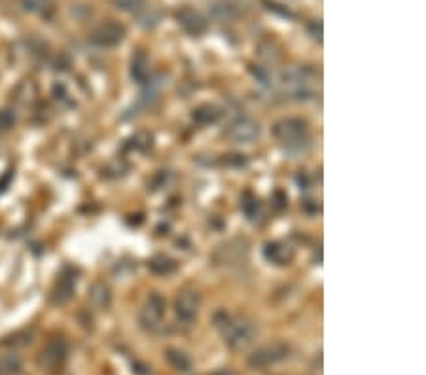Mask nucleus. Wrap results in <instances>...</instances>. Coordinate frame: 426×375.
Masks as SVG:
<instances>
[{
    "mask_svg": "<svg viewBox=\"0 0 426 375\" xmlns=\"http://www.w3.org/2000/svg\"><path fill=\"white\" fill-rule=\"evenodd\" d=\"M220 328H222V333H224V341L228 345L239 351V349H245L246 345L252 343V339L256 338V328L250 320H246L243 317H228L224 315V320L216 322Z\"/></svg>",
    "mask_w": 426,
    "mask_h": 375,
    "instance_id": "obj_1",
    "label": "nucleus"
},
{
    "mask_svg": "<svg viewBox=\"0 0 426 375\" xmlns=\"http://www.w3.org/2000/svg\"><path fill=\"white\" fill-rule=\"evenodd\" d=\"M273 137L284 145L286 148L302 150V146L307 145L309 140V131L307 123L299 118H284L273 125Z\"/></svg>",
    "mask_w": 426,
    "mask_h": 375,
    "instance_id": "obj_2",
    "label": "nucleus"
},
{
    "mask_svg": "<svg viewBox=\"0 0 426 375\" xmlns=\"http://www.w3.org/2000/svg\"><path fill=\"white\" fill-rule=\"evenodd\" d=\"M288 345L284 343H269V345H263L260 349H256L250 358H248V364L252 368H268L271 364H277V362L284 360L288 356Z\"/></svg>",
    "mask_w": 426,
    "mask_h": 375,
    "instance_id": "obj_3",
    "label": "nucleus"
},
{
    "mask_svg": "<svg viewBox=\"0 0 426 375\" xmlns=\"http://www.w3.org/2000/svg\"><path fill=\"white\" fill-rule=\"evenodd\" d=\"M284 93L296 99V101H305L309 97V73L305 68H290L284 74Z\"/></svg>",
    "mask_w": 426,
    "mask_h": 375,
    "instance_id": "obj_4",
    "label": "nucleus"
},
{
    "mask_svg": "<svg viewBox=\"0 0 426 375\" xmlns=\"http://www.w3.org/2000/svg\"><path fill=\"white\" fill-rule=\"evenodd\" d=\"M123 38H125V27L116 21H106L91 33L89 40L99 48H114L118 44H122Z\"/></svg>",
    "mask_w": 426,
    "mask_h": 375,
    "instance_id": "obj_5",
    "label": "nucleus"
},
{
    "mask_svg": "<svg viewBox=\"0 0 426 375\" xmlns=\"http://www.w3.org/2000/svg\"><path fill=\"white\" fill-rule=\"evenodd\" d=\"M163 313H165V300L159 294H152L140 309V324L145 326L146 330H156L161 324Z\"/></svg>",
    "mask_w": 426,
    "mask_h": 375,
    "instance_id": "obj_6",
    "label": "nucleus"
},
{
    "mask_svg": "<svg viewBox=\"0 0 426 375\" xmlns=\"http://www.w3.org/2000/svg\"><path fill=\"white\" fill-rule=\"evenodd\" d=\"M225 135L235 143H252L260 137V125L250 118H237L235 122L230 123Z\"/></svg>",
    "mask_w": 426,
    "mask_h": 375,
    "instance_id": "obj_7",
    "label": "nucleus"
},
{
    "mask_svg": "<svg viewBox=\"0 0 426 375\" xmlns=\"http://www.w3.org/2000/svg\"><path fill=\"white\" fill-rule=\"evenodd\" d=\"M199 294L194 290H184L178 294L176 302H174V311H176V317L184 324H189L195 317H197V311H199Z\"/></svg>",
    "mask_w": 426,
    "mask_h": 375,
    "instance_id": "obj_8",
    "label": "nucleus"
},
{
    "mask_svg": "<svg viewBox=\"0 0 426 375\" xmlns=\"http://www.w3.org/2000/svg\"><path fill=\"white\" fill-rule=\"evenodd\" d=\"M176 21L192 37H201L203 33L207 30V19L194 8H182V10H178L176 12Z\"/></svg>",
    "mask_w": 426,
    "mask_h": 375,
    "instance_id": "obj_9",
    "label": "nucleus"
},
{
    "mask_svg": "<svg viewBox=\"0 0 426 375\" xmlns=\"http://www.w3.org/2000/svg\"><path fill=\"white\" fill-rule=\"evenodd\" d=\"M66 354H68V345L65 339H51L40 354V364L44 368H57L65 362Z\"/></svg>",
    "mask_w": 426,
    "mask_h": 375,
    "instance_id": "obj_10",
    "label": "nucleus"
},
{
    "mask_svg": "<svg viewBox=\"0 0 426 375\" xmlns=\"http://www.w3.org/2000/svg\"><path fill=\"white\" fill-rule=\"evenodd\" d=\"M263 256L266 260L275 264V266H286L294 258V250L290 248L286 243H281V241H271L263 248Z\"/></svg>",
    "mask_w": 426,
    "mask_h": 375,
    "instance_id": "obj_11",
    "label": "nucleus"
},
{
    "mask_svg": "<svg viewBox=\"0 0 426 375\" xmlns=\"http://www.w3.org/2000/svg\"><path fill=\"white\" fill-rule=\"evenodd\" d=\"M74 289H76V275L66 269L65 273L59 277L57 284H55V290H53V303L63 305V303L68 302V300L73 298Z\"/></svg>",
    "mask_w": 426,
    "mask_h": 375,
    "instance_id": "obj_12",
    "label": "nucleus"
},
{
    "mask_svg": "<svg viewBox=\"0 0 426 375\" xmlns=\"http://www.w3.org/2000/svg\"><path fill=\"white\" fill-rule=\"evenodd\" d=\"M89 302L93 303L95 309H106L112 302V292L104 282H93V286L89 289Z\"/></svg>",
    "mask_w": 426,
    "mask_h": 375,
    "instance_id": "obj_13",
    "label": "nucleus"
},
{
    "mask_svg": "<svg viewBox=\"0 0 426 375\" xmlns=\"http://www.w3.org/2000/svg\"><path fill=\"white\" fill-rule=\"evenodd\" d=\"M131 76L138 84H145L148 82V76H150V61H148V55L145 51H138L137 55L133 57V63H131Z\"/></svg>",
    "mask_w": 426,
    "mask_h": 375,
    "instance_id": "obj_14",
    "label": "nucleus"
},
{
    "mask_svg": "<svg viewBox=\"0 0 426 375\" xmlns=\"http://www.w3.org/2000/svg\"><path fill=\"white\" fill-rule=\"evenodd\" d=\"M220 116H222V112L212 104H201L192 112V118L197 125H212L220 120Z\"/></svg>",
    "mask_w": 426,
    "mask_h": 375,
    "instance_id": "obj_15",
    "label": "nucleus"
},
{
    "mask_svg": "<svg viewBox=\"0 0 426 375\" xmlns=\"http://www.w3.org/2000/svg\"><path fill=\"white\" fill-rule=\"evenodd\" d=\"M148 269L152 271V273L156 275H171L176 271V262L171 260L169 256H163V254H159V256H156V258H152L150 260V264H148Z\"/></svg>",
    "mask_w": 426,
    "mask_h": 375,
    "instance_id": "obj_16",
    "label": "nucleus"
},
{
    "mask_svg": "<svg viewBox=\"0 0 426 375\" xmlns=\"http://www.w3.org/2000/svg\"><path fill=\"white\" fill-rule=\"evenodd\" d=\"M114 6L122 12H127V14H142L148 10V2L146 0H112Z\"/></svg>",
    "mask_w": 426,
    "mask_h": 375,
    "instance_id": "obj_17",
    "label": "nucleus"
},
{
    "mask_svg": "<svg viewBox=\"0 0 426 375\" xmlns=\"http://www.w3.org/2000/svg\"><path fill=\"white\" fill-rule=\"evenodd\" d=\"M21 369V358L17 354H4L0 356V375H14Z\"/></svg>",
    "mask_w": 426,
    "mask_h": 375,
    "instance_id": "obj_18",
    "label": "nucleus"
},
{
    "mask_svg": "<svg viewBox=\"0 0 426 375\" xmlns=\"http://www.w3.org/2000/svg\"><path fill=\"white\" fill-rule=\"evenodd\" d=\"M167 360L171 362L178 372H188L189 366H192V362H189L188 356L184 353H180V351H174V349L167 351Z\"/></svg>",
    "mask_w": 426,
    "mask_h": 375,
    "instance_id": "obj_19",
    "label": "nucleus"
},
{
    "mask_svg": "<svg viewBox=\"0 0 426 375\" xmlns=\"http://www.w3.org/2000/svg\"><path fill=\"white\" fill-rule=\"evenodd\" d=\"M241 207H243V212H245L250 220H254V218L258 217V212H260V203H258V199L250 194H245Z\"/></svg>",
    "mask_w": 426,
    "mask_h": 375,
    "instance_id": "obj_20",
    "label": "nucleus"
},
{
    "mask_svg": "<svg viewBox=\"0 0 426 375\" xmlns=\"http://www.w3.org/2000/svg\"><path fill=\"white\" fill-rule=\"evenodd\" d=\"M15 116L12 110H0V131H8L14 127Z\"/></svg>",
    "mask_w": 426,
    "mask_h": 375,
    "instance_id": "obj_21",
    "label": "nucleus"
},
{
    "mask_svg": "<svg viewBox=\"0 0 426 375\" xmlns=\"http://www.w3.org/2000/svg\"><path fill=\"white\" fill-rule=\"evenodd\" d=\"M214 15L216 17H220V19H232L233 15H235V12H233V8L230 6V4H214Z\"/></svg>",
    "mask_w": 426,
    "mask_h": 375,
    "instance_id": "obj_22",
    "label": "nucleus"
},
{
    "mask_svg": "<svg viewBox=\"0 0 426 375\" xmlns=\"http://www.w3.org/2000/svg\"><path fill=\"white\" fill-rule=\"evenodd\" d=\"M307 30H309L311 37L315 38L318 44L322 42V23L318 21V19H313V21L307 25Z\"/></svg>",
    "mask_w": 426,
    "mask_h": 375,
    "instance_id": "obj_23",
    "label": "nucleus"
}]
</instances>
